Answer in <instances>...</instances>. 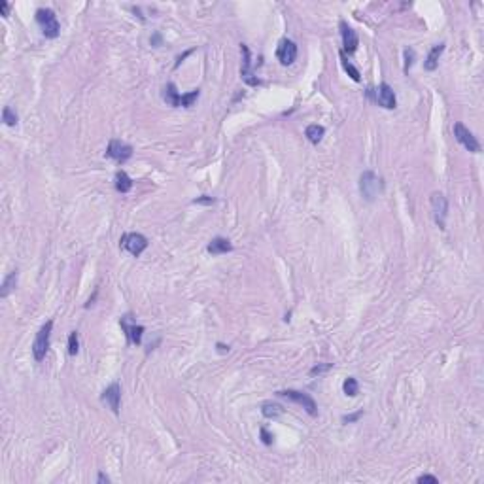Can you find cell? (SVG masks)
Wrapping results in <instances>:
<instances>
[{
  "instance_id": "obj_1",
  "label": "cell",
  "mask_w": 484,
  "mask_h": 484,
  "mask_svg": "<svg viewBox=\"0 0 484 484\" xmlns=\"http://www.w3.org/2000/svg\"><path fill=\"white\" fill-rule=\"evenodd\" d=\"M199 95H201L199 89H193L191 93H187V95H180V93L176 91V87H174V83H166L165 91H163V98H165L170 106H174V108H180V106L191 108L195 100L199 98Z\"/></svg>"
},
{
  "instance_id": "obj_2",
  "label": "cell",
  "mask_w": 484,
  "mask_h": 484,
  "mask_svg": "<svg viewBox=\"0 0 484 484\" xmlns=\"http://www.w3.org/2000/svg\"><path fill=\"white\" fill-rule=\"evenodd\" d=\"M36 21H38V25H40L42 32H44L46 38H57L59 32H61V25L57 21L55 12L49 10V8H40L36 12Z\"/></svg>"
},
{
  "instance_id": "obj_3",
  "label": "cell",
  "mask_w": 484,
  "mask_h": 484,
  "mask_svg": "<svg viewBox=\"0 0 484 484\" xmlns=\"http://www.w3.org/2000/svg\"><path fill=\"white\" fill-rule=\"evenodd\" d=\"M360 189H361V195L365 197L367 201H374V199L382 193L384 184H382V178H378V176L374 172H371V170H367V172L361 174Z\"/></svg>"
},
{
  "instance_id": "obj_4",
  "label": "cell",
  "mask_w": 484,
  "mask_h": 484,
  "mask_svg": "<svg viewBox=\"0 0 484 484\" xmlns=\"http://www.w3.org/2000/svg\"><path fill=\"white\" fill-rule=\"evenodd\" d=\"M51 329H53V322L49 320L40 327V331L36 333V339L32 342V356L36 361H42L46 358L49 348V337H51Z\"/></svg>"
},
{
  "instance_id": "obj_5",
  "label": "cell",
  "mask_w": 484,
  "mask_h": 484,
  "mask_svg": "<svg viewBox=\"0 0 484 484\" xmlns=\"http://www.w3.org/2000/svg\"><path fill=\"white\" fill-rule=\"evenodd\" d=\"M119 244H121V248L127 250L131 256L139 257L140 254L148 248V238H146L144 235H140V233H127V235L121 236Z\"/></svg>"
},
{
  "instance_id": "obj_6",
  "label": "cell",
  "mask_w": 484,
  "mask_h": 484,
  "mask_svg": "<svg viewBox=\"0 0 484 484\" xmlns=\"http://www.w3.org/2000/svg\"><path fill=\"white\" fill-rule=\"evenodd\" d=\"M276 395H280V397H286V399H291V401L299 403V405H303V408L310 416L318 414V407H316L314 399H312L310 395L303 394V392H297V390H280Z\"/></svg>"
},
{
  "instance_id": "obj_7",
  "label": "cell",
  "mask_w": 484,
  "mask_h": 484,
  "mask_svg": "<svg viewBox=\"0 0 484 484\" xmlns=\"http://www.w3.org/2000/svg\"><path fill=\"white\" fill-rule=\"evenodd\" d=\"M454 136H456V140L464 146L467 152H473V153L480 152L478 140L475 139V134H473L464 123H454Z\"/></svg>"
},
{
  "instance_id": "obj_8",
  "label": "cell",
  "mask_w": 484,
  "mask_h": 484,
  "mask_svg": "<svg viewBox=\"0 0 484 484\" xmlns=\"http://www.w3.org/2000/svg\"><path fill=\"white\" fill-rule=\"evenodd\" d=\"M431 210H433V220L441 229H444V223H446V212H448V202H446V197L443 193H431Z\"/></svg>"
},
{
  "instance_id": "obj_9",
  "label": "cell",
  "mask_w": 484,
  "mask_h": 484,
  "mask_svg": "<svg viewBox=\"0 0 484 484\" xmlns=\"http://www.w3.org/2000/svg\"><path fill=\"white\" fill-rule=\"evenodd\" d=\"M106 155H108L110 159L118 161V163H125L127 159H131L132 148L129 144L121 142V140L114 139V140H110V144H108V148H106Z\"/></svg>"
},
{
  "instance_id": "obj_10",
  "label": "cell",
  "mask_w": 484,
  "mask_h": 484,
  "mask_svg": "<svg viewBox=\"0 0 484 484\" xmlns=\"http://www.w3.org/2000/svg\"><path fill=\"white\" fill-rule=\"evenodd\" d=\"M276 57L284 66L293 64V61L297 59V46H295V42L290 40V38H282L276 48Z\"/></svg>"
},
{
  "instance_id": "obj_11",
  "label": "cell",
  "mask_w": 484,
  "mask_h": 484,
  "mask_svg": "<svg viewBox=\"0 0 484 484\" xmlns=\"http://www.w3.org/2000/svg\"><path fill=\"white\" fill-rule=\"evenodd\" d=\"M240 53H242V64H240V76L244 83L248 85H259V80L256 78L254 70H252V59H250V49L246 44H240Z\"/></svg>"
},
{
  "instance_id": "obj_12",
  "label": "cell",
  "mask_w": 484,
  "mask_h": 484,
  "mask_svg": "<svg viewBox=\"0 0 484 484\" xmlns=\"http://www.w3.org/2000/svg\"><path fill=\"white\" fill-rule=\"evenodd\" d=\"M100 399H102L104 403H108L112 408V412L114 414H119V403H121V388H119L118 382H114V384H110V386L106 388L102 392V395H100Z\"/></svg>"
},
{
  "instance_id": "obj_13",
  "label": "cell",
  "mask_w": 484,
  "mask_h": 484,
  "mask_svg": "<svg viewBox=\"0 0 484 484\" xmlns=\"http://www.w3.org/2000/svg\"><path fill=\"white\" fill-rule=\"evenodd\" d=\"M340 34H342V46H344V53L348 51V53H354L356 49H358V44H360V40H358V34H356V30H354L346 21H340Z\"/></svg>"
},
{
  "instance_id": "obj_14",
  "label": "cell",
  "mask_w": 484,
  "mask_h": 484,
  "mask_svg": "<svg viewBox=\"0 0 484 484\" xmlns=\"http://www.w3.org/2000/svg\"><path fill=\"white\" fill-rule=\"evenodd\" d=\"M121 327H123L125 335H127V340L131 342V344H136L139 346L140 342H142V333H144V327L142 325H136V324H129V316H125V318H121Z\"/></svg>"
},
{
  "instance_id": "obj_15",
  "label": "cell",
  "mask_w": 484,
  "mask_h": 484,
  "mask_svg": "<svg viewBox=\"0 0 484 484\" xmlns=\"http://www.w3.org/2000/svg\"><path fill=\"white\" fill-rule=\"evenodd\" d=\"M376 100L382 108L386 110H394L395 108V93L394 89L388 85V83H381L378 89H376Z\"/></svg>"
},
{
  "instance_id": "obj_16",
  "label": "cell",
  "mask_w": 484,
  "mask_h": 484,
  "mask_svg": "<svg viewBox=\"0 0 484 484\" xmlns=\"http://www.w3.org/2000/svg\"><path fill=\"white\" fill-rule=\"evenodd\" d=\"M206 250L212 254V256H220V254H227V252H231V250H233V244H231L227 238H223V236H216V238L210 240Z\"/></svg>"
},
{
  "instance_id": "obj_17",
  "label": "cell",
  "mask_w": 484,
  "mask_h": 484,
  "mask_svg": "<svg viewBox=\"0 0 484 484\" xmlns=\"http://www.w3.org/2000/svg\"><path fill=\"white\" fill-rule=\"evenodd\" d=\"M443 51H444V44H437V46H433L431 51H429L428 59H426V62H424V68L429 70V72L435 70L437 64H439V57L443 55Z\"/></svg>"
},
{
  "instance_id": "obj_18",
  "label": "cell",
  "mask_w": 484,
  "mask_h": 484,
  "mask_svg": "<svg viewBox=\"0 0 484 484\" xmlns=\"http://www.w3.org/2000/svg\"><path fill=\"white\" fill-rule=\"evenodd\" d=\"M325 134V129L322 127V125L314 123V125H308L306 127V131H304V136L308 139V142H312V144H320L322 142V139H324Z\"/></svg>"
},
{
  "instance_id": "obj_19",
  "label": "cell",
  "mask_w": 484,
  "mask_h": 484,
  "mask_svg": "<svg viewBox=\"0 0 484 484\" xmlns=\"http://www.w3.org/2000/svg\"><path fill=\"white\" fill-rule=\"evenodd\" d=\"M132 187V180L129 178V174L125 170H118L116 172V189L119 193H129Z\"/></svg>"
},
{
  "instance_id": "obj_20",
  "label": "cell",
  "mask_w": 484,
  "mask_h": 484,
  "mask_svg": "<svg viewBox=\"0 0 484 484\" xmlns=\"http://www.w3.org/2000/svg\"><path fill=\"white\" fill-rule=\"evenodd\" d=\"M15 284H17V270H12V272H10V274L6 276V280L2 282L0 297H8V295H10V291L15 288Z\"/></svg>"
},
{
  "instance_id": "obj_21",
  "label": "cell",
  "mask_w": 484,
  "mask_h": 484,
  "mask_svg": "<svg viewBox=\"0 0 484 484\" xmlns=\"http://www.w3.org/2000/svg\"><path fill=\"white\" fill-rule=\"evenodd\" d=\"M340 61H342V66H344V70H346V72H348V76L352 78L354 82H360V80H361V76H360V70L356 68V66H354V64H352V62H350V61H348V59H346V53H344V51H340Z\"/></svg>"
},
{
  "instance_id": "obj_22",
  "label": "cell",
  "mask_w": 484,
  "mask_h": 484,
  "mask_svg": "<svg viewBox=\"0 0 484 484\" xmlns=\"http://www.w3.org/2000/svg\"><path fill=\"white\" fill-rule=\"evenodd\" d=\"M261 412L265 418H276V416H280L284 412V408L280 405H276V403H265L261 407Z\"/></svg>"
},
{
  "instance_id": "obj_23",
  "label": "cell",
  "mask_w": 484,
  "mask_h": 484,
  "mask_svg": "<svg viewBox=\"0 0 484 484\" xmlns=\"http://www.w3.org/2000/svg\"><path fill=\"white\" fill-rule=\"evenodd\" d=\"M342 390H344V394H346V395H350V397L358 395V392H360L358 381H356L354 376H348V378L344 381V384H342Z\"/></svg>"
},
{
  "instance_id": "obj_24",
  "label": "cell",
  "mask_w": 484,
  "mask_h": 484,
  "mask_svg": "<svg viewBox=\"0 0 484 484\" xmlns=\"http://www.w3.org/2000/svg\"><path fill=\"white\" fill-rule=\"evenodd\" d=\"M80 352V340H78V331H72L68 337V354L76 356Z\"/></svg>"
},
{
  "instance_id": "obj_25",
  "label": "cell",
  "mask_w": 484,
  "mask_h": 484,
  "mask_svg": "<svg viewBox=\"0 0 484 484\" xmlns=\"http://www.w3.org/2000/svg\"><path fill=\"white\" fill-rule=\"evenodd\" d=\"M2 119H4V123L10 125V127H14L15 123H17V114H15L10 106H6L4 110H2Z\"/></svg>"
},
{
  "instance_id": "obj_26",
  "label": "cell",
  "mask_w": 484,
  "mask_h": 484,
  "mask_svg": "<svg viewBox=\"0 0 484 484\" xmlns=\"http://www.w3.org/2000/svg\"><path fill=\"white\" fill-rule=\"evenodd\" d=\"M412 62H414V51L408 48V49H405V72L410 70Z\"/></svg>"
},
{
  "instance_id": "obj_27",
  "label": "cell",
  "mask_w": 484,
  "mask_h": 484,
  "mask_svg": "<svg viewBox=\"0 0 484 484\" xmlns=\"http://www.w3.org/2000/svg\"><path fill=\"white\" fill-rule=\"evenodd\" d=\"M418 482H439V478L433 477V475H422V477H418Z\"/></svg>"
},
{
  "instance_id": "obj_28",
  "label": "cell",
  "mask_w": 484,
  "mask_h": 484,
  "mask_svg": "<svg viewBox=\"0 0 484 484\" xmlns=\"http://www.w3.org/2000/svg\"><path fill=\"white\" fill-rule=\"evenodd\" d=\"M193 202H195V204H212V202H214V199H212V197H206V195H204V197H199V199H195Z\"/></svg>"
},
{
  "instance_id": "obj_29",
  "label": "cell",
  "mask_w": 484,
  "mask_h": 484,
  "mask_svg": "<svg viewBox=\"0 0 484 484\" xmlns=\"http://www.w3.org/2000/svg\"><path fill=\"white\" fill-rule=\"evenodd\" d=\"M261 437H263V443H265V444L272 443V437L269 435V431H267L265 428H261Z\"/></svg>"
},
{
  "instance_id": "obj_30",
  "label": "cell",
  "mask_w": 484,
  "mask_h": 484,
  "mask_svg": "<svg viewBox=\"0 0 484 484\" xmlns=\"http://www.w3.org/2000/svg\"><path fill=\"white\" fill-rule=\"evenodd\" d=\"M329 367H331V365H329V363H327V365H318V367H314V369H312V371H310V374H320V373H324V371H327Z\"/></svg>"
},
{
  "instance_id": "obj_31",
  "label": "cell",
  "mask_w": 484,
  "mask_h": 484,
  "mask_svg": "<svg viewBox=\"0 0 484 484\" xmlns=\"http://www.w3.org/2000/svg\"><path fill=\"white\" fill-rule=\"evenodd\" d=\"M360 416H361V412H356V414H352V416H344L342 422H354V420H358Z\"/></svg>"
},
{
  "instance_id": "obj_32",
  "label": "cell",
  "mask_w": 484,
  "mask_h": 484,
  "mask_svg": "<svg viewBox=\"0 0 484 484\" xmlns=\"http://www.w3.org/2000/svg\"><path fill=\"white\" fill-rule=\"evenodd\" d=\"M8 12H10V4L2 2V15H4V17H8Z\"/></svg>"
},
{
  "instance_id": "obj_33",
  "label": "cell",
  "mask_w": 484,
  "mask_h": 484,
  "mask_svg": "<svg viewBox=\"0 0 484 484\" xmlns=\"http://www.w3.org/2000/svg\"><path fill=\"white\" fill-rule=\"evenodd\" d=\"M98 482H110V478L106 477L104 473H100V475H98Z\"/></svg>"
},
{
  "instance_id": "obj_34",
  "label": "cell",
  "mask_w": 484,
  "mask_h": 484,
  "mask_svg": "<svg viewBox=\"0 0 484 484\" xmlns=\"http://www.w3.org/2000/svg\"><path fill=\"white\" fill-rule=\"evenodd\" d=\"M218 348H220V352H229V346H223V344H218Z\"/></svg>"
}]
</instances>
